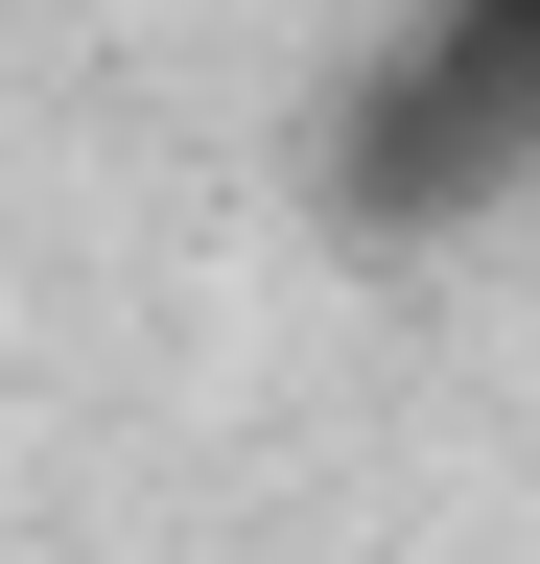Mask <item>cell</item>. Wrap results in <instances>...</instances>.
Listing matches in <instances>:
<instances>
[{
  "label": "cell",
  "instance_id": "1",
  "mask_svg": "<svg viewBox=\"0 0 540 564\" xmlns=\"http://www.w3.org/2000/svg\"><path fill=\"white\" fill-rule=\"evenodd\" d=\"M517 165H540V0H447V24L376 70V188L399 212H470Z\"/></svg>",
  "mask_w": 540,
  "mask_h": 564
}]
</instances>
